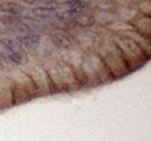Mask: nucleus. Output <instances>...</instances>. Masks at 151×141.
Returning <instances> with one entry per match:
<instances>
[{"label":"nucleus","mask_w":151,"mask_h":141,"mask_svg":"<svg viewBox=\"0 0 151 141\" xmlns=\"http://www.w3.org/2000/svg\"><path fill=\"white\" fill-rule=\"evenodd\" d=\"M9 70V67L1 60V58H0V76H5L6 74H7V72Z\"/></svg>","instance_id":"21"},{"label":"nucleus","mask_w":151,"mask_h":141,"mask_svg":"<svg viewBox=\"0 0 151 141\" xmlns=\"http://www.w3.org/2000/svg\"><path fill=\"white\" fill-rule=\"evenodd\" d=\"M44 36L49 39V42L56 49L57 52L69 50V49H71V48H73V46L77 45L73 37L71 36V34H69L68 31H63V30L50 28L49 31L47 33V35Z\"/></svg>","instance_id":"7"},{"label":"nucleus","mask_w":151,"mask_h":141,"mask_svg":"<svg viewBox=\"0 0 151 141\" xmlns=\"http://www.w3.org/2000/svg\"><path fill=\"white\" fill-rule=\"evenodd\" d=\"M81 70L85 74L87 81H88L90 88H95V87L100 86V82H99V80H98V78L95 75L94 70H92V67H91V64H90L86 54H84V58H83V61H81Z\"/></svg>","instance_id":"14"},{"label":"nucleus","mask_w":151,"mask_h":141,"mask_svg":"<svg viewBox=\"0 0 151 141\" xmlns=\"http://www.w3.org/2000/svg\"><path fill=\"white\" fill-rule=\"evenodd\" d=\"M121 35H126L127 37H129L130 39H132L144 52L147 53L149 57L151 56V39L145 38L144 36L139 35L138 33H136L135 30H130V31H127V33H123Z\"/></svg>","instance_id":"13"},{"label":"nucleus","mask_w":151,"mask_h":141,"mask_svg":"<svg viewBox=\"0 0 151 141\" xmlns=\"http://www.w3.org/2000/svg\"><path fill=\"white\" fill-rule=\"evenodd\" d=\"M94 51L99 54V57L102 59L105 65L108 67L114 80L122 79L128 74H130L126 58L123 57L122 52L112 39L101 41L95 48Z\"/></svg>","instance_id":"2"},{"label":"nucleus","mask_w":151,"mask_h":141,"mask_svg":"<svg viewBox=\"0 0 151 141\" xmlns=\"http://www.w3.org/2000/svg\"><path fill=\"white\" fill-rule=\"evenodd\" d=\"M137 8L141 14L151 16V1L150 0H141L137 1Z\"/></svg>","instance_id":"20"},{"label":"nucleus","mask_w":151,"mask_h":141,"mask_svg":"<svg viewBox=\"0 0 151 141\" xmlns=\"http://www.w3.org/2000/svg\"><path fill=\"white\" fill-rule=\"evenodd\" d=\"M41 64L43 65L57 94L72 93L81 89L77 82L73 70L57 56L41 60Z\"/></svg>","instance_id":"1"},{"label":"nucleus","mask_w":151,"mask_h":141,"mask_svg":"<svg viewBox=\"0 0 151 141\" xmlns=\"http://www.w3.org/2000/svg\"><path fill=\"white\" fill-rule=\"evenodd\" d=\"M132 29L139 35L144 36L145 38L151 39V16H147L143 14H138V16L130 23Z\"/></svg>","instance_id":"11"},{"label":"nucleus","mask_w":151,"mask_h":141,"mask_svg":"<svg viewBox=\"0 0 151 141\" xmlns=\"http://www.w3.org/2000/svg\"><path fill=\"white\" fill-rule=\"evenodd\" d=\"M21 70H23L29 76V79L33 81L34 86L37 89L40 97L57 94L48 74H47V72L43 67V65L37 59L32 57L29 63L27 65H24L23 67H21Z\"/></svg>","instance_id":"4"},{"label":"nucleus","mask_w":151,"mask_h":141,"mask_svg":"<svg viewBox=\"0 0 151 141\" xmlns=\"http://www.w3.org/2000/svg\"><path fill=\"white\" fill-rule=\"evenodd\" d=\"M68 33L71 34V36L75 39L76 44L85 52L95 50L98 44L101 42V39L95 34L93 28H91V29H80V28H77L75 26H72V28Z\"/></svg>","instance_id":"5"},{"label":"nucleus","mask_w":151,"mask_h":141,"mask_svg":"<svg viewBox=\"0 0 151 141\" xmlns=\"http://www.w3.org/2000/svg\"><path fill=\"white\" fill-rule=\"evenodd\" d=\"M0 49H1V41H0Z\"/></svg>","instance_id":"22"},{"label":"nucleus","mask_w":151,"mask_h":141,"mask_svg":"<svg viewBox=\"0 0 151 141\" xmlns=\"http://www.w3.org/2000/svg\"><path fill=\"white\" fill-rule=\"evenodd\" d=\"M36 6L49 11H59V1L55 0H37Z\"/></svg>","instance_id":"19"},{"label":"nucleus","mask_w":151,"mask_h":141,"mask_svg":"<svg viewBox=\"0 0 151 141\" xmlns=\"http://www.w3.org/2000/svg\"><path fill=\"white\" fill-rule=\"evenodd\" d=\"M116 2V19L132 23L138 16L139 11L137 8V1H115Z\"/></svg>","instance_id":"8"},{"label":"nucleus","mask_w":151,"mask_h":141,"mask_svg":"<svg viewBox=\"0 0 151 141\" xmlns=\"http://www.w3.org/2000/svg\"><path fill=\"white\" fill-rule=\"evenodd\" d=\"M20 42L22 44V46L24 48V50L29 53L30 57H34L35 53L37 52V50L40 49L42 41H43V36L35 34V33H30L24 36L19 37Z\"/></svg>","instance_id":"10"},{"label":"nucleus","mask_w":151,"mask_h":141,"mask_svg":"<svg viewBox=\"0 0 151 141\" xmlns=\"http://www.w3.org/2000/svg\"><path fill=\"white\" fill-rule=\"evenodd\" d=\"M22 20L17 16H13V15H9V14H0V22L2 23V26L8 29L12 34L14 33V30L18 28V26L20 24Z\"/></svg>","instance_id":"17"},{"label":"nucleus","mask_w":151,"mask_h":141,"mask_svg":"<svg viewBox=\"0 0 151 141\" xmlns=\"http://www.w3.org/2000/svg\"><path fill=\"white\" fill-rule=\"evenodd\" d=\"M14 106L13 103V94L8 78L0 76V112Z\"/></svg>","instance_id":"9"},{"label":"nucleus","mask_w":151,"mask_h":141,"mask_svg":"<svg viewBox=\"0 0 151 141\" xmlns=\"http://www.w3.org/2000/svg\"><path fill=\"white\" fill-rule=\"evenodd\" d=\"M111 39L115 43V45L120 49L123 57L126 58L130 73L141 68L143 65H145L149 61L150 57L132 39L126 35H113Z\"/></svg>","instance_id":"3"},{"label":"nucleus","mask_w":151,"mask_h":141,"mask_svg":"<svg viewBox=\"0 0 151 141\" xmlns=\"http://www.w3.org/2000/svg\"><path fill=\"white\" fill-rule=\"evenodd\" d=\"M72 26L80 29H91L95 26V20L92 12H85L81 14H78L70 20Z\"/></svg>","instance_id":"12"},{"label":"nucleus","mask_w":151,"mask_h":141,"mask_svg":"<svg viewBox=\"0 0 151 141\" xmlns=\"http://www.w3.org/2000/svg\"><path fill=\"white\" fill-rule=\"evenodd\" d=\"M107 29L113 34V35H121L123 33H127V31H130L134 30L132 29V26L128 22H124V21H121L119 19H116L114 22H112L109 26H107Z\"/></svg>","instance_id":"16"},{"label":"nucleus","mask_w":151,"mask_h":141,"mask_svg":"<svg viewBox=\"0 0 151 141\" xmlns=\"http://www.w3.org/2000/svg\"><path fill=\"white\" fill-rule=\"evenodd\" d=\"M92 13L94 16L95 24H98V26L107 27L116 20V16L113 13H108V12H104V11H99V9L92 11Z\"/></svg>","instance_id":"15"},{"label":"nucleus","mask_w":151,"mask_h":141,"mask_svg":"<svg viewBox=\"0 0 151 141\" xmlns=\"http://www.w3.org/2000/svg\"><path fill=\"white\" fill-rule=\"evenodd\" d=\"M85 54H86V57L91 64L92 70H94L100 85H106V83H111V82L115 81L112 73L108 70V67L105 65L102 59L99 57V54L95 52L94 50L87 51V52H85Z\"/></svg>","instance_id":"6"},{"label":"nucleus","mask_w":151,"mask_h":141,"mask_svg":"<svg viewBox=\"0 0 151 141\" xmlns=\"http://www.w3.org/2000/svg\"><path fill=\"white\" fill-rule=\"evenodd\" d=\"M93 30L95 31V34L99 36V38L101 41H108L113 36V34L107 29V27H102V26L95 24L94 27H93Z\"/></svg>","instance_id":"18"}]
</instances>
